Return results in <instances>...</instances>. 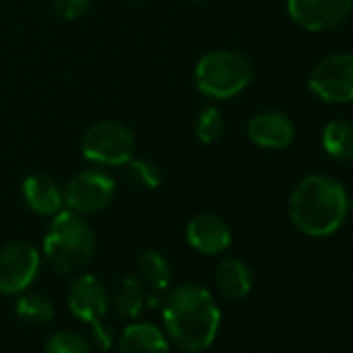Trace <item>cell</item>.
I'll return each mask as SVG.
<instances>
[{"mask_svg": "<svg viewBox=\"0 0 353 353\" xmlns=\"http://www.w3.org/2000/svg\"><path fill=\"white\" fill-rule=\"evenodd\" d=\"M162 320L176 347L188 353H200L208 349L219 334L221 310L208 289L185 283L166 295Z\"/></svg>", "mask_w": 353, "mask_h": 353, "instance_id": "obj_1", "label": "cell"}, {"mask_svg": "<svg viewBox=\"0 0 353 353\" xmlns=\"http://www.w3.org/2000/svg\"><path fill=\"white\" fill-rule=\"evenodd\" d=\"M248 137L260 148L283 150L295 139V125L281 110H262L250 119Z\"/></svg>", "mask_w": 353, "mask_h": 353, "instance_id": "obj_11", "label": "cell"}, {"mask_svg": "<svg viewBox=\"0 0 353 353\" xmlns=\"http://www.w3.org/2000/svg\"><path fill=\"white\" fill-rule=\"evenodd\" d=\"M67 301L69 310L81 322H90L92 328L102 324V318L110 305L106 287L94 274H79L77 279H73V283L69 285Z\"/></svg>", "mask_w": 353, "mask_h": 353, "instance_id": "obj_10", "label": "cell"}, {"mask_svg": "<svg viewBox=\"0 0 353 353\" xmlns=\"http://www.w3.org/2000/svg\"><path fill=\"white\" fill-rule=\"evenodd\" d=\"M23 200L28 208L40 216H54L65 206L63 188L46 172H32L23 181Z\"/></svg>", "mask_w": 353, "mask_h": 353, "instance_id": "obj_13", "label": "cell"}, {"mask_svg": "<svg viewBox=\"0 0 353 353\" xmlns=\"http://www.w3.org/2000/svg\"><path fill=\"white\" fill-rule=\"evenodd\" d=\"M324 152L334 158L349 162L353 160V121L349 119H332L322 127L320 135Z\"/></svg>", "mask_w": 353, "mask_h": 353, "instance_id": "obj_16", "label": "cell"}, {"mask_svg": "<svg viewBox=\"0 0 353 353\" xmlns=\"http://www.w3.org/2000/svg\"><path fill=\"white\" fill-rule=\"evenodd\" d=\"M192 3H200V0H192Z\"/></svg>", "mask_w": 353, "mask_h": 353, "instance_id": "obj_26", "label": "cell"}, {"mask_svg": "<svg viewBox=\"0 0 353 353\" xmlns=\"http://www.w3.org/2000/svg\"><path fill=\"white\" fill-rule=\"evenodd\" d=\"M117 185L110 174L98 168H85L73 174L69 183L63 188L65 206L77 214H96L110 206L114 200Z\"/></svg>", "mask_w": 353, "mask_h": 353, "instance_id": "obj_7", "label": "cell"}, {"mask_svg": "<svg viewBox=\"0 0 353 353\" xmlns=\"http://www.w3.org/2000/svg\"><path fill=\"white\" fill-rule=\"evenodd\" d=\"M119 353H170L164 332L148 322L131 324L119 339Z\"/></svg>", "mask_w": 353, "mask_h": 353, "instance_id": "obj_14", "label": "cell"}, {"mask_svg": "<svg viewBox=\"0 0 353 353\" xmlns=\"http://www.w3.org/2000/svg\"><path fill=\"white\" fill-rule=\"evenodd\" d=\"M52 5L63 19L75 21L85 15V11L90 9V0H52Z\"/></svg>", "mask_w": 353, "mask_h": 353, "instance_id": "obj_23", "label": "cell"}, {"mask_svg": "<svg viewBox=\"0 0 353 353\" xmlns=\"http://www.w3.org/2000/svg\"><path fill=\"white\" fill-rule=\"evenodd\" d=\"M349 212H351V214H353V198H351V200H349Z\"/></svg>", "mask_w": 353, "mask_h": 353, "instance_id": "obj_24", "label": "cell"}, {"mask_svg": "<svg viewBox=\"0 0 353 353\" xmlns=\"http://www.w3.org/2000/svg\"><path fill=\"white\" fill-rule=\"evenodd\" d=\"M254 77L252 61L237 50H214L202 57L194 69L198 92L212 100H229L239 96Z\"/></svg>", "mask_w": 353, "mask_h": 353, "instance_id": "obj_4", "label": "cell"}, {"mask_svg": "<svg viewBox=\"0 0 353 353\" xmlns=\"http://www.w3.org/2000/svg\"><path fill=\"white\" fill-rule=\"evenodd\" d=\"M254 276L243 260L227 258L216 268V287L229 299H241L252 291Z\"/></svg>", "mask_w": 353, "mask_h": 353, "instance_id": "obj_15", "label": "cell"}, {"mask_svg": "<svg viewBox=\"0 0 353 353\" xmlns=\"http://www.w3.org/2000/svg\"><path fill=\"white\" fill-rule=\"evenodd\" d=\"M127 176H129V181L139 188V190H158L160 183H162V170L160 166L150 160V158H131L127 162Z\"/></svg>", "mask_w": 353, "mask_h": 353, "instance_id": "obj_20", "label": "cell"}, {"mask_svg": "<svg viewBox=\"0 0 353 353\" xmlns=\"http://www.w3.org/2000/svg\"><path fill=\"white\" fill-rule=\"evenodd\" d=\"M17 316L28 322V324H48L52 318H54V305L52 301L46 297V295H40V293H28V295H21L17 305Z\"/></svg>", "mask_w": 353, "mask_h": 353, "instance_id": "obj_19", "label": "cell"}, {"mask_svg": "<svg viewBox=\"0 0 353 353\" xmlns=\"http://www.w3.org/2000/svg\"><path fill=\"white\" fill-rule=\"evenodd\" d=\"M185 235L190 245L206 256H216L225 252L233 239L229 225L219 214H210V212H202L194 216L185 229Z\"/></svg>", "mask_w": 353, "mask_h": 353, "instance_id": "obj_12", "label": "cell"}, {"mask_svg": "<svg viewBox=\"0 0 353 353\" xmlns=\"http://www.w3.org/2000/svg\"><path fill=\"white\" fill-rule=\"evenodd\" d=\"M289 17L307 32L334 30L347 21L353 0H287Z\"/></svg>", "mask_w": 353, "mask_h": 353, "instance_id": "obj_9", "label": "cell"}, {"mask_svg": "<svg viewBox=\"0 0 353 353\" xmlns=\"http://www.w3.org/2000/svg\"><path fill=\"white\" fill-rule=\"evenodd\" d=\"M40 272V252L26 241H13L0 250V291L23 293Z\"/></svg>", "mask_w": 353, "mask_h": 353, "instance_id": "obj_8", "label": "cell"}, {"mask_svg": "<svg viewBox=\"0 0 353 353\" xmlns=\"http://www.w3.org/2000/svg\"><path fill=\"white\" fill-rule=\"evenodd\" d=\"M44 353H94V347L75 330H59L48 339Z\"/></svg>", "mask_w": 353, "mask_h": 353, "instance_id": "obj_21", "label": "cell"}, {"mask_svg": "<svg viewBox=\"0 0 353 353\" xmlns=\"http://www.w3.org/2000/svg\"><path fill=\"white\" fill-rule=\"evenodd\" d=\"M96 252V235L88 221L73 212L61 210L52 216V223L44 235V258L59 272H77Z\"/></svg>", "mask_w": 353, "mask_h": 353, "instance_id": "obj_3", "label": "cell"}, {"mask_svg": "<svg viewBox=\"0 0 353 353\" xmlns=\"http://www.w3.org/2000/svg\"><path fill=\"white\" fill-rule=\"evenodd\" d=\"M100 353H110V349H102Z\"/></svg>", "mask_w": 353, "mask_h": 353, "instance_id": "obj_25", "label": "cell"}, {"mask_svg": "<svg viewBox=\"0 0 353 353\" xmlns=\"http://www.w3.org/2000/svg\"><path fill=\"white\" fill-rule=\"evenodd\" d=\"M310 92L330 104L353 102V54L336 52L324 57L307 77Z\"/></svg>", "mask_w": 353, "mask_h": 353, "instance_id": "obj_6", "label": "cell"}, {"mask_svg": "<svg viewBox=\"0 0 353 353\" xmlns=\"http://www.w3.org/2000/svg\"><path fill=\"white\" fill-rule=\"evenodd\" d=\"M81 154L98 166H123L135 156V135L121 121L94 123L81 139Z\"/></svg>", "mask_w": 353, "mask_h": 353, "instance_id": "obj_5", "label": "cell"}, {"mask_svg": "<svg viewBox=\"0 0 353 353\" xmlns=\"http://www.w3.org/2000/svg\"><path fill=\"white\" fill-rule=\"evenodd\" d=\"M137 276L141 285L150 287L152 291H164L170 285L172 268L160 252L145 250L137 258Z\"/></svg>", "mask_w": 353, "mask_h": 353, "instance_id": "obj_18", "label": "cell"}, {"mask_svg": "<svg viewBox=\"0 0 353 353\" xmlns=\"http://www.w3.org/2000/svg\"><path fill=\"white\" fill-rule=\"evenodd\" d=\"M349 214V196L341 181L326 174H307L289 196V219L310 237H328Z\"/></svg>", "mask_w": 353, "mask_h": 353, "instance_id": "obj_2", "label": "cell"}, {"mask_svg": "<svg viewBox=\"0 0 353 353\" xmlns=\"http://www.w3.org/2000/svg\"><path fill=\"white\" fill-rule=\"evenodd\" d=\"M108 301L112 303L114 312L123 318H135L139 316L143 303H145V293L143 285L139 279L125 274L117 281L112 293L108 295Z\"/></svg>", "mask_w": 353, "mask_h": 353, "instance_id": "obj_17", "label": "cell"}, {"mask_svg": "<svg viewBox=\"0 0 353 353\" xmlns=\"http://www.w3.org/2000/svg\"><path fill=\"white\" fill-rule=\"evenodd\" d=\"M225 133V117L216 106H208L196 121V135L202 143H216Z\"/></svg>", "mask_w": 353, "mask_h": 353, "instance_id": "obj_22", "label": "cell"}]
</instances>
